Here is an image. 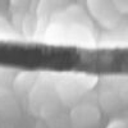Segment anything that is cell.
Masks as SVG:
<instances>
[{"label":"cell","mask_w":128,"mask_h":128,"mask_svg":"<svg viewBox=\"0 0 128 128\" xmlns=\"http://www.w3.org/2000/svg\"><path fill=\"white\" fill-rule=\"evenodd\" d=\"M86 14L72 4L51 18L46 38L52 44L87 45L91 44V27Z\"/></svg>","instance_id":"obj_1"},{"label":"cell","mask_w":128,"mask_h":128,"mask_svg":"<svg viewBox=\"0 0 128 128\" xmlns=\"http://www.w3.org/2000/svg\"><path fill=\"white\" fill-rule=\"evenodd\" d=\"M30 109L35 115L49 119L58 114L62 101L55 90L54 74L37 77L34 87L28 94Z\"/></svg>","instance_id":"obj_2"},{"label":"cell","mask_w":128,"mask_h":128,"mask_svg":"<svg viewBox=\"0 0 128 128\" xmlns=\"http://www.w3.org/2000/svg\"><path fill=\"white\" fill-rule=\"evenodd\" d=\"M98 77L87 73L67 72L55 77V90L62 104L76 105L82 101L96 84Z\"/></svg>","instance_id":"obj_3"},{"label":"cell","mask_w":128,"mask_h":128,"mask_svg":"<svg viewBox=\"0 0 128 128\" xmlns=\"http://www.w3.org/2000/svg\"><path fill=\"white\" fill-rule=\"evenodd\" d=\"M90 16L105 30H114L120 22L113 0H86Z\"/></svg>","instance_id":"obj_4"},{"label":"cell","mask_w":128,"mask_h":128,"mask_svg":"<svg viewBox=\"0 0 128 128\" xmlns=\"http://www.w3.org/2000/svg\"><path fill=\"white\" fill-rule=\"evenodd\" d=\"M101 113L96 105L91 102H78L73 105L69 113L72 128H96L100 123Z\"/></svg>","instance_id":"obj_5"},{"label":"cell","mask_w":128,"mask_h":128,"mask_svg":"<svg viewBox=\"0 0 128 128\" xmlns=\"http://www.w3.org/2000/svg\"><path fill=\"white\" fill-rule=\"evenodd\" d=\"M72 0H40L36 9V18L38 26L50 22L51 18L70 5Z\"/></svg>","instance_id":"obj_6"},{"label":"cell","mask_w":128,"mask_h":128,"mask_svg":"<svg viewBox=\"0 0 128 128\" xmlns=\"http://www.w3.org/2000/svg\"><path fill=\"white\" fill-rule=\"evenodd\" d=\"M36 80H37V76L32 72H23V73L18 74L13 83L14 91L20 95H23V94L28 95L32 87H34Z\"/></svg>","instance_id":"obj_7"},{"label":"cell","mask_w":128,"mask_h":128,"mask_svg":"<svg viewBox=\"0 0 128 128\" xmlns=\"http://www.w3.org/2000/svg\"><path fill=\"white\" fill-rule=\"evenodd\" d=\"M113 4L120 16L128 14V0H113Z\"/></svg>","instance_id":"obj_8"},{"label":"cell","mask_w":128,"mask_h":128,"mask_svg":"<svg viewBox=\"0 0 128 128\" xmlns=\"http://www.w3.org/2000/svg\"><path fill=\"white\" fill-rule=\"evenodd\" d=\"M106 128H128V119H114Z\"/></svg>","instance_id":"obj_9"}]
</instances>
